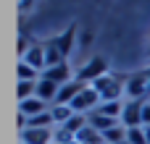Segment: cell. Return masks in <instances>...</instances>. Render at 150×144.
Here are the masks:
<instances>
[{"label":"cell","mask_w":150,"mask_h":144,"mask_svg":"<svg viewBox=\"0 0 150 144\" xmlns=\"http://www.w3.org/2000/svg\"><path fill=\"white\" fill-rule=\"evenodd\" d=\"M100 102H103V100H100V94L95 92V87L87 84V87L82 89V94L71 102V108H74V113H79V115H90L92 110H98Z\"/></svg>","instance_id":"6da1fadb"},{"label":"cell","mask_w":150,"mask_h":144,"mask_svg":"<svg viewBox=\"0 0 150 144\" xmlns=\"http://www.w3.org/2000/svg\"><path fill=\"white\" fill-rule=\"evenodd\" d=\"M92 87H95V92L100 94L103 102H119V97H121V92H124L121 81L113 79V76H103V79H98Z\"/></svg>","instance_id":"7a4b0ae2"},{"label":"cell","mask_w":150,"mask_h":144,"mask_svg":"<svg viewBox=\"0 0 150 144\" xmlns=\"http://www.w3.org/2000/svg\"><path fill=\"white\" fill-rule=\"evenodd\" d=\"M103 76H108V63H105V58H92L82 71H79V81L82 84H95L98 79H103Z\"/></svg>","instance_id":"3957f363"},{"label":"cell","mask_w":150,"mask_h":144,"mask_svg":"<svg viewBox=\"0 0 150 144\" xmlns=\"http://www.w3.org/2000/svg\"><path fill=\"white\" fill-rule=\"evenodd\" d=\"M142 108H145L142 100H129L124 105V113H121V126L124 129H140L142 126Z\"/></svg>","instance_id":"277c9868"},{"label":"cell","mask_w":150,"mask_h":144,"mask_svg":"<svg viewBox=\"0 0 150 144\" xmlns=\"http://www.w3.org/2000/svg\"><path fill=\"white\" fill-rule=\"evenodd\" d=\"M124 89H127V97H129V100H142V97L150 92L148 73H134V76H129Z\"/></svg>","instance_id":"5b68a950"},{"label":"cell","mask_w":150,"mask_h":144,"mask_svg":"<svg viewBox=\"0 0 150 144\" xmlns=\"http://www.w3.org/2000/svg\"><path fill=\"white\" fill-rule=\"evenodd\" d=\"M87 84H82L79 79H74V81H69V84H63L61 87V92H58V97H55V105H71L79 94H82V89H84Z\"/></svg>","instance_id":"8992f818"},{"label":"cell","mask_w":150,"mask_h":144,"mask_svg":"<svg viewBox=\"0 0 150 144\" xmlns=\"http://www.w3.org/2000/svg\"><path fill=\"white\" fill-rule=\"evenodd\" d=\"M42 79H47V81H53V84H58V87L74 81V79H71V68H69V63H61V66L45 68V71H42Z\"/></svg>","instance_id":"52a82bcc"},{"label":"cell","mask_w":150,"mask_h":144,"mask_svg":"<svg viewBox=\"0 0 150 144\" xmlns=\"http://www.w3.org/2000/svg\"><path fill=\"white\" fill-rule=\"evenodd\" d=\"M53 142V129H24L21 144H50Z\"/></svg>","instance_id":"ba28073f"},{"label":"cell","mask_w":150,"mask_h":144,"mask_svg":"<svg viewBox=\"0 0 150 144\" xmlns=\"http://www.w3.org/2000/svg\"><path fill=\"white\" fill-rule=\"evenodd\" d=\"M45 110H50V108H47V102H42L40 97H29V100H21V102H18V113H21L24 118L42 115Z\"/></svg>","instance_id":"9c48e42d"},{"label":"cell","mask_w":150,"mask_h":144,"mask_svg":"<svg viewBox=\"0 0 150 144\" xmlns=\"http://www.w3.org/2000/svg\"><path fill=\"white\" fill-rule=\"evenodd\" d=\"M58 92H61L58 84H53V81H47V79H40V81H37V97H40L42 102H47V105L53 102V105H55Z\"/></svg>","instance_id":"30bf717a"},{"label":"cell","mask_w":150,"mask_h":144,"mask_svg":"<svg viewBox=\"0 0 150 144\" xmlns=\"http://www.w3.org/2000/svg\"><path fill=\"white\" fill-rule=\"evenodd\" d=\"M74 37H76V29H74V26H69L63 34H58V37H55V47L61 50V55H63V58H69V52L74 50Z\"/></svg>","instance_id":"8fae6325"},{"label":"cell","mask_w":150,"mask_h":144,"mask_svg":"<svg viewBox=\"0 0 150 144\" xmlns=\"http://www.w3.org/2000/svg\"><path fill=\"white\" fill-rule=\"evenodd\" d=\"M42 50H45V68H53V66L66 63V58H63V55H61V50L55 47V39L45 42V45H42Z\"/></svg>","instance_id":"7c38bea8"},{"label":"cell","mask_w":150,"mask_h":144,"mask_svg":"<svg viewBox=\"0 0 150 144\" xmlns=\"http://www.w3.org/2000/svg\"><path fill=\"white\" fill-rule=\"evenodd\" d=\"M87 123H90L92 129H98L100 134H105L108 129H116V126H119L116 118H108V115H100V113H90V115H87Z\"/></svg>","instance_id":"4fadbf2b"},{"label":"cell","mask_w":150,"mask_h":144,"mask_svg":"<svg viewBox=\"0 0 150 144\" xmlns=\"http://www.w3.org/2000/svg\"><path fill=\"white\" fill-rule=\"evenodd\" d=\"M74 139H76L79 144H105L103 134H100L98 129H92L90 123H87V126H84V129H82V131H79V134H76Z\"/></svg>","instance_id":"5bb4252c"},{"label":"cell","mask_w":150,"mask_h":144,"mask_svg":"<svg viewBox=\"0 0 150 144\" xmlns=\"http://www.w3.org/2000/svg\"><path fill=\"white\" fill-rule=\"evenodd\" d=\"M50 113H53V121H55V126H66L76 113H74V108L71 105H53L50 108Z\"/></svg>","instance_id":"9a60e30c"},{"label":"cell","mask_w":150,"mask_h":144,"mask_svg":"<svg viewBox=\"0 0 150 144\" xmlns=\"http://www.w3.org/2000/svg\"><path fill=\"white\" fill-rule=\"evenodd\" d=\"M24 63H29L32 68H42L45 66V50H42V45H32V50L26 52V58H24Z\"/></svg>","instance_id":"2e32d148"},{"label":"cell","mask_w":150,"mask_h":144,"mask_svg":"<svg viewBox=\"0 0 150 144\" xmlns=\"http://www.w3.org/2000/svg\"><path fill=\"white\" fill-rule=\"evenodd\" d=\"M103 139H105V144H121V142H127V129H124V126L108 129V131L103 134Z\"/></svg>","instance_id":"e0dca14e"},{"label":"cell","mask_w":150,"mask_h":144,"mask_svg":"<svg viewBox=\"0 0 150 144\" xmlns=\"http://www.w3.org/2000/svg\"><path fill=\"white\" fill-rule=\"evenodd\" d=\"M18 81H40L37 79V68H32L29 63H18Z\"/></svg>","instance_id":"ac0fdd59"},{"label":"cell","mask_w":150,"mask_h":144,"mask_svg":"<svg viewBox=\"0 0 150 144\" xmlns=\"http://www.w3.org/2000/svg\"><path fill=\"white\" fill-rule=\"evenodd\" d=\"M84 126H87V115H79V113H76V115H74V118H71V121H69L63 129H66L69 134H74V136H76V134H79Z\"/></svg>","instance_id":"d6986e66"},{"label":"cell","mask_w":150,"mask_h":144,"mask_svg":"<svg viewBox=\"0 0 150 144\" xmlns=\"http://www.w3.org/2000/svg\"><path fill=\"white\" fill-rule=\"evenodd\" d=\"M127 142L129 144H148V136H145V129H127Z\"/></svg>","instance_id":"ffe728a7"},{"label":"cell","mask_w":150,"mask_h":144,"mask_svg":"<svg viewBox=\"0 0 150 144\" xmlns=\"http://www.w3.org/2000/svg\"><path fill=\"white\" fill-rule=\"evenodd\" d=\"M142 126H145V129L150 126V100L145 102V108H142Z\"/></svg>","instance_id":"44dd1931"},{"label":"cell","mask_w":150,"mask_h":144,"mask_svg":"<svg viewBox=\"0 0 150 144\" xmlns=\"http://www.w3.org/2000/svg\"><path fill=\"white\" fill-rule=\"evenodd\" d=\"M29 8H32V3H29V0H24V3H18V10H29Z\"/></svg>","instance_id":"7402d4cb"},{"label":"cell","mask_w":150,"mask_h":144,"mask_svg":"<svg viewBox=\"0 0 150 144\" xmlns=\"http://www.w3.org/2000/svg\"><path fill=\"white\" fill-rule=\"evenodd\" d=\"M121 144H129V142H121Z\"/></svg>","instance_id":"603a6c76"}]
</instances>
